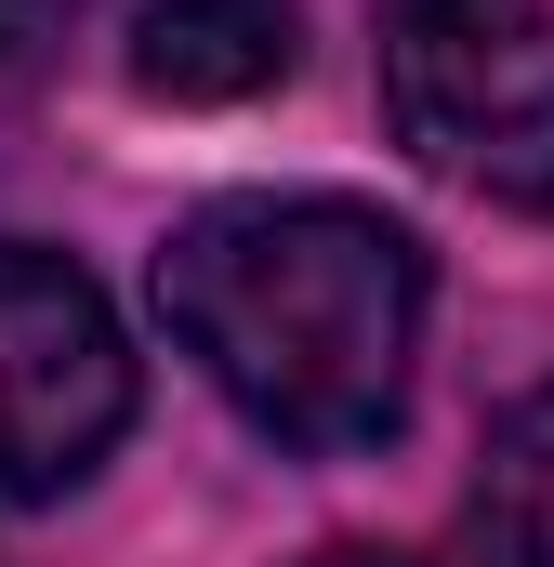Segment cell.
I'll use <instances>...</instances> for the list:
<instances>
[{"instance_id":"6da1fadb","label":"cell","mask_w":554,"mask_h":567,"mask_svg":"<svg viewBox=\"0 0 554 567\" xmlns=\"http://www.w3.org/2000/svg\"><path fill=\"white\" fill-rule=\"evenodd\" d=\"M158 317L252 435L357 462L410 423L422 238L357 198H212L158 238Z\"/></svg>"},{"instance_id":"7a4b0ae2","label":"cell","mask_w":554,"mask_h":567,"mask_svg":"<svg viewBox=\"0 0 554 567\" xmlns=\"http://www.w3.org/2000/svg\"><path fill=\"white\" fill-rule=\"evenodd\" d=\"M370 27L397 145L554 225V0H370Z\"/></svg>"},{"instance_id":"3957f363","label":"cell","mask_w":554,"mask_h":567,"mask_svg":"<svg viewBox=\"0 0 554 567\" xmlns=\"http://www.w3.org/2000/svg\"><path fill=\"white\" fill-rule=\"evenodd\" d=\"M133 435V343L66 251L0 238V502H66Z\"/></svg>"},{"instance_id":"277c9868","label":"cell","mask_w":554,"mask_h":567,"mask_svg":"<svg viewBox=\"0 0 554 567\" xmlns=\"http://www.w3.org/2000/svg\"><path fill=\"white\" fill-rule=\"evenodd\" d=\"M304 66V0H145L133 13V93L158 106H252Z\"/></svg>"},{"instance_id":"5b68a950","label":"cell","mask_w":554,"mask_h":567,"mask_svg":"<svg viewBox=\"0 0 554 567\" xmlns=\"http://www.w3.org/2000/svg\"><path fill=\"white\" fill-rule=\"evenodd\" d=\"M449 567H554V383L489 423V462H475V488H462Z\"/></svg>"},{"instance_id":"8992f818","label":"cell","mask_w":554,"mask_h":567,"mask_svg":"<svg viewBox=\"0 0 554 567\" xmlns=\"http://www.w3.org/2000/svg\"><path fill=\"white\" fill-rule=\"evenodd\" d=\"M93 13H106V0H0V93H13V80H40Z\"/></svg>"},{"instance_id":"52a82bcc","label":"cell","mask_w":554,"mask_h":567,"mask_svg":"<svg viewBox=\"0 0 554 567\" xmlns=\"http://www.w3.org/2000/svg\"><path fill=\"white\" fill-rule=\"evenodd\" d=\"M304 567H422V555H370V542H330V555H304Z\"/></svg>"}]
</instances>
